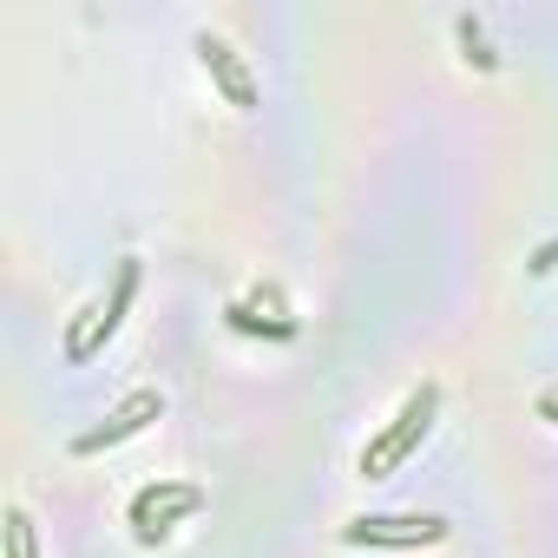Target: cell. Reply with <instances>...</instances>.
I'll list each match as a JSON object with an SVG mask.
<instances>
[{
    "label": "cell",
    "mask_w": 558,
    "mask_h": 558,
    "mask_svg": "<svg viewBox=\"0 0 558 558\" xmlns=\"http://www.w3.org/2000/svg\"><path fill=\"white\" fill-rule=\"evenodd\" d=\"M132 296H138V256H125V263H119V283H112V296H106V310H99V336H93V349L119 336V323H125Z\"/></svg>",
    "instance_id": "cell-6"
},
{
    "label": "cell",
    "mask_w": 558,
    "mask_h": 558,
    "mask_svg": "<svg viewBox=\"0 0 558 558\" xmlns=\"http://www.w3.org/2000/svg\"><path fill=\"white\" fill-rule=\"evenodd\" d=\"M8 558H40V538H34L27 506H8Z\"/></svg>",
    "instance_id": "cell-7"
},
{
    "label": "cell",
    "mask_w": 558,
    "mask_h": 558,
    "mask_svg": "<svg viewBox=\"0 0 558 558\" xmlns=\"http://www.w3.org/2000/svg\"><path fill=\"white\" fill-rule=\"evenodd\" d=\"M191 47H197V60H204V73L230 93V106L236 112H250L256 106V80H250V66H243V53L230 47V40H217V34H191Z\"/></svg>",
    "instance_id": "cell-5"
},
{
    "label": "cell",
    "mask_w": 558,
    "mask_h": 558,
    "mask_svg": "<svg viewBox=\"0 0 558 558\" xmlns=\"http://www.w3.org/2000/svg\"><path fill=\"white\" fill-rule=\"evenodd\" d=\"M538 414H545V421H558V395H545V401H538Z\"/></svg>",
    "instance_id": "cell-11"
},
{
    "label": "cell",
    "mask_w": 558,
    "mask_h": 558,
    "mask_svg": "<svg viewBox=\"0 0 558 558\" xmlns=\"http://www.w3.org/2000/svg\"><path fill=\"white\" fill-rule=\"evenodd\" d=\"M223 316H230V329H243V336H256V329L276 336V342H290V336H296V323H263V316H250V303H230Z\"/></svg>",
    "instance_id": "cell-8"
},
{
    "label": "cell",
    "mask_w": 558,
    "mask_h": 558,
    "mask_svg": "<svg viewBox=\"0 0 558 558\" xmlns=\"http://www.w3.org/2000/svg\"><path fill=\"white\" fill-rule=\"evenodd\" d=\"M165 414V395L158 388H138V395H125L99 427H86V434H73V453L86 460V453H106V447H119V440H132V434H145L151 421Z\"/></svg>",
    "instance_id": "cell-4"
},
{
    "label": "cell",
    "mask_w": 558,
    "mask_h": 558,
    "mask_svg": "<svg viewBox=\"0 0 558 558\" xmlns=\"http://www.w3.org/2000/svg\"><path fill=\"white\" fill-rule=\"evenodd\" d=\"M434 414H440V381H421V388L401 401V414H395V421H388L368 447H362V480H388V473H395V466H401L421 440H427Z\"/></svg>",
    "instance_id": "cell-1"
},
{
    "label": "cell",
    "mask_w": 558,
    "mask_h": 558,
    "mask_svg": "<svg viewBox=\"0 0 558 558\" xmlns=\"http://www.w3.org/2000/svg\"><path fill=\"white\" fill-rule=\"evenodd\" d=\"M532 269H538V276H545V269H558V243H545V250L532 256Z\"/></svg>",
    "instance_id": "cell-10"
},
{
    "label": "cell",
    "mask_w": 558,
    "mask_h": 558,
    "mask_svg": "<svg viewBox=\"0 0 558 558\" xmlns=\"http://www.w3.org/2000/svg\"><path fill=\"white\" fill-rule=\"evenodd\" d=\"M191 512H204V493L191 486V480H158V486H145L138 499H132V538L138 545H158L178 519H191Z\"/></svg>",
    "instance_id": "cell-3"
},
{
    "label": "cell",
    "mask_w": 558,
    "mask_h": 558,
    "mask_svg": "<svg viewBox=\"0 0 558 558\" xmlns=\"http://www.w3.org/2000/svg\"><path fill=\"white\" fill-rule=\"evenodd\" d=\"M453 27H460V47H466V60H480V66H493V53H486V34H480V21H473V14H460Z\"/></svg>",
    "instance_id": "cell-9"
},
{
    "label": "cell",
    "mask_w": 558,
    "mask_h": 558,
    "mask_svg": "<svg viewBox=\"0 0 558 558\" xmlns=\"http://www.w3.org/2000/svg\"><path fill=\"white\" fill-rule=\"evenodd\" d=\"M453 525L440 512H368L342 525V545H381V551H414V545H440Z\"/></svg>",
    "instance_id": "cell-2"
}]
</instances>
